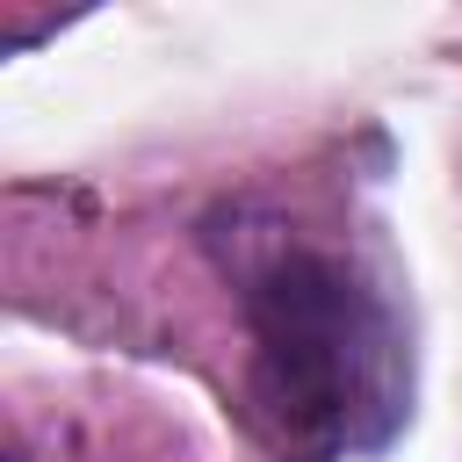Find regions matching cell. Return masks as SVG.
<instances>
[{
  "label": "cell",
  "mask_w": 462,
  "mask_h": 462,
  "mask_svg": "<svg viewBox=\"0 0 462 462\" xmlns=\"http://www.w3.org/2000/svg\"><path fill=\"white\" fill-rule=\"evenodd\" d=\"M195 253L238 303V426L267 462H383L411 433V310L354 238L245 188L195 217Z\"/></svg>",
  "instance_id": "cell-1"
}]
</instances>
